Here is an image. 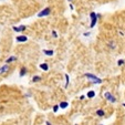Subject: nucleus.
<instances>
[{"label":"nucleus","mask_w":125,"mask_h":125,"mask_svg":"<svg viewBox=\"0 0 125 125\" xmlns=\"http://www.w3.org/2000/svg\"><path fill=\"white\" fill-rule=\"evenodd\" d=\"M123 63H124V61H123V60H120V61H118V65H122Z\"/></svg>","instance_id":"obj_18"},{"label":"nucleus","mask_w":125,"mask_h":125,"mask_svg":"<svg viewBox=\"0 0 125 125\" xmlns=\"http://www.w3.org/2000/svg\"><path fill=\"white\" fill-rule=\"evenodd\" d=\"M104 96H105V99L107 100V101L112 102V103H114V102H116L115 97H114L113 95H112V94H111V93H110V92H105V93H104Z\"/></svg>","instance_id":"obj_2"},{"label":"nucleus","mask_w":125,"mask_h":125,"mask_svg":"<svg viewBox=\"0 0 125 125\" xmlns=\"http://www.w3.org/2000/svg\"><path fill=\"white\" fill-rule=\"evenodd\" d=\"M50 14V8H47V9L42 10L41 12L38 13V17H44V16H49Z\"/></svg>","instance_id":"obj_4"},{"label":"nucleus","mask_w":125,"mask_h":125,"mask_svg":"<svg viewBox=\"0 0 125 125\" xmlns=\"http://www.w3.org/2000/svg\"><path fill=\"white\" fill-rule=\"evenodd\" d=\"M53 35H54V38H57L58 35H57V32H55V31H53Z\"/></svg>","instance_id":"obj_19"},{"label":"nucleus","mask_w":125,"mask_h":125,"mask_svg":"<svg viewBox=\"0 0 125 125\" xmlns=\"http://www.w3.org/2000/svg\"><path fill=\"white\" fill-rule=\"evenodd\" d=\"M69 1H72V0H69Z\"/></svg>","instance_id":"obj_20"},{"label":"nucleus","mask_w":125,"mask_h":125,"mask_svg":"<svg viewBox=\"0 0 125 125\" xmlns=\"http://www.w3.org/2000/svg\"><path fill=\"white\" fill-rule=\"evenodd\" d=\"M85 76H86L87 79H90L92 82H94V83H102V80L101 79H99V78H96L95 75H93V74H90V73H86L85 74Z\"/></svg>","instance_id":"obj_1"},{"label":"nucleus","mask_w":125,"mask_h":125,"mask_svg":"<svg viewBox=\"0 0 125 125\" xmlns=\"http://www.w3.org/2000/svg\"><path fill=\"white\" fill-rule=\"evenodd\" d=\"M65 79H66V84H65V86H68V84H69V75H68V74H65Z\"/></svg>","instance_id":"obj_16"},{"label":"nucleus","mask_w":125,"mask_h":125,"mask_svg":"<svg viewBox=\"0 0 125 125\" xmlns=\"http://www.w3.org/2000/svg\"><path fill=\"white\" fill-rule=\"evenodd\" d=\"M17 41H18V42H26V41H27V37H26V35H20V37H18V38H17Z\"/></svg>","instance_id":"obj_7"},{"label":"nucleus","mask_w":125,"mask_h":125,"mask_svg":"<svg viewBox=\"0 0 125 125\" xmlns=\"http://www.w3.org/2000/svg\"><path fill=\"white\" fill-rule=\"evenodd\" d=\"M7 71H9V66L8 65H3L2 68H0V75H1V74H5Z\"/></svg>","instance_id":"obj_5"},{"label":"nucleus","mask_w":125,"mask_h":125,"mask_svg":"<svg viewBox=\"0 0 125 125\" xmlns=\"http://www.w3.org/2000/svg\"><path fill=\"white\" fill-rule=\"evenodd\" d=\"M58 107H59V105H55L54 107H53V111H54V112H57V111H58Z\"/></svg>","instance_id":"obj_17"},{"label":"nucleus","mask_w":125,"mask_h":125,"mask_svg":"<svg viewBox=\"0 0 125 125\" xmlns=\"http://www.w3.org/2000/svg\"><path fill=\"white\" fill-rule=\"evenodd\" d=\"M16 60H17V58H16V57H10L6 62H7V63H10V62H12V61H16Z\"/></svg>","instance_id":"obj_12"},{"label":"nucleus","mask_w":125,"mask_h":125,"mask_svg":"<svg viewBox=\"0 0 125 125\" xmlns=\"http://www.w3.org/2000/svg\"><path fill=\"white\" fill-rule=\"evenodd\" d=\"M40 68L42 69V70H44V71H48V69H49V66H48V64L43 63V64H41V65H40Z\"/></svg>","instance_id":"obj_10"},{"label":"nucleus","mask_w":125,"mask_h":125,"mask_svg":"<svg viewBox=\"0 0 125 125\" xmlns=\"http://www.w3.org/2000/svg\"><path fill=\"white\" fill-rule=\"evenodd\" d=\"M69 104H68V102H61V104H60V107H62V109H65L66 106H68Z\"/></svg>","instance_id":"obj_9"},{"label":"nucleus","mask_w":125,"mask_h":125,"mask_svg":"<svg viewBox=\"0 0 125 125\" xmlns=\"http://www.w3.org/2000/svg\"><path fill=\"white\" fill-rule=\"evenodd\" d=\"M94 95H95V92H94V91H90V92H87V97H90V99L94 97Z\"/></svg>","instance_id":"obj_8"},{"label":"nucleus","mask_w":125,"mask_h":125,"mask_svg":"<svg viewBox=\"0 0 125 125\" xmlns=\"http://www.w3.org/2000/svg\"><path fill=\"white\" fill-rule=\"evenodd\" d=\"M96 13H94V12H92L91 13V19H92V22H91V28H93V27L95 26V23H96V21H97V18H96Z\"/></svg>","instance_id":"obj_3"},{"label":"nucleus","mask_w":125,"mask_h":125,"mask_svg":"<svg viewBox=\"0 0 125 125\" xmlns=\"http://www.w3.org/2000/svg\"><path fill=\"white\" fill-rule=\"evenodd\" d=\"M96 114L99 116H103L104 115V111L103 110H99V111H96Z\"/></svg>","instance_id":"obj_13"},{"label":"nucleus","mask_w":125,"mask_h":125,"mask_svg":"<svg viewBox=\"0 0 125 125\" xmlns=\"http://www.w3.org/2000/svg\"><path fill=\"white\" fill-rule=\"evenodd\" d=\"M13 30L17 31V32H21V31L26 30V27L24 26H20V27H13Z\"/></svg>","instance_id":"obj_6"},{"label":"nucleus","mask_w":125,"mask_h":125,"mask_svg":"<svg viewBox=\"0 0 125 125\" xmlns=\"http://www.w3.org/2000/svg\"><path fill=\"white\" fill-rule=\"evenodd\" d=\"M32 80H33V82H38V81L41 80V78H40V76H34Z\"/></svg>","instance_id":"obj_15"},{"label":"nucleus","mask_w":125,"mask_h":125,"mask_svg":"<svg viewBox=\"0 0 125 125\" xmlns=\"http://www.w3.org/2000/svg\"><path fill=\"white\" fill-rule=\"evenodd\" d=\"M26 73H27V70H26V69H22L21 72H20V76H23Z\"/></svg>","instance_id":"obj_14"},{"label":"nucleus","mask_w":125,"mask_h":125,"mask_svg":"<svg viewBox=\"0 0 125 125\" xmlns=\"http://www.w3.org/2000/svg\"><path fill=\"white\" fill-rule=\"evenodd\" d=\"M43 52H44L47 55H52L53 54V51H52V50H44Z\"/></svg>","instance_id":"obj_11"}]
</instances>
